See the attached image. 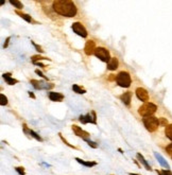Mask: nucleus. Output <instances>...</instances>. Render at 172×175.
I'll list each match as a JSON object with an SVG mask.
<instances>
[{
    "instance_id": "1",
    "label": "nucleus",
    "mask_w": 172,
    "mask_h": 175,
    "mask_svg": "<svg viewBox=\"0 0 172 175\" xmlns=\"http://www.w3.org/2000/svg\"><path fill=\"white\" fill-rule=\"evenodd\" d=\"M53 9L58 14L68 17V18L74 17L77 15V12H78V9L75 7V4L70 0H56V1H53Z\"/></svg>"
},
{
    "instance_id": "2",
    "label": "nucleus",
    "mask_w": 172,
    "mask_h": 175,
    "mask_svg": "<svg viewBox=\"0 0 172 175\" xmlns=\"http://www.w3.org/2000/svg\"><path fill=\"white\" fill-rule=\"evenodd\" d=\"M157 106L153 103H150V102H147L144 105H141L139 109H138V113L141 117L144 118H147V117H151L153 116V114L156 112Z\"/></svg>"
},
{
    "instance_id": "3",
    "label": "nucleus",
    "mask_w": 172,
    "mask_h": 175,
    "mask_svg": "<svg viewBox=\"0 0 172 175\" xmlns=\"http://www.w3.org/2000/svg\"><path fill=\"white\" fill-rule=\"evenodd\" d=\"M116 82L120 87L123 88H128L131 86V77H130L129 72H125V71H121L119 72L118 75L116 77Z\"/></svg>"
},
{
    "instance_id": "4",
    "label": "nucleus",
    "mask_w": 172,
    "mask_h": 175,
    "mask_svg": "<svg viewBox=\"0 0 172 175\" xmlns=\"http://www.w3.org/2000/svg\"><path fill=\"white\" fill-rule=\"evenodd\" d=\"M144 124H145L146 128L148 129L149 132H155L159 125V120L157 119L156 117H147L144 118Z\"/></svg>"
},
{
    "instance_id": "5",
    "label": "nucleus",
    "mask_w": 172,
    "mask_h": 175,
    "mask_svg": "<svg viewBox=\"0 0 172 175\" xmlns=\"http://www.w3.org/2000/svg\"><path fill=\"white\" fill-rule=\"evenodd\" d=\"M95 55H96L98 58H100L102 62L108 63L110 61V52H108V50L105 49V48H102V47L96 48V50H95Z\"/></svg>"
},
{
    "instance_id": "6",
    "label": "nucleus",
    "mask_w": 172,
    "mask_h": 175,
    "mask_svg": "<svg viewBox=\"0 0 172 175\" xmlns=\"http://www.w3.org/2000/svg\"><path fill=\"white\" fill-rule=\"evenodd\" d=\"M31 84L35 89H51V88L54 87L52 83L48 84V83H45L43 81H36V80H31Z\"/></svg>"
},
{
    "instance_id": "7",
    "label": "nucleus",
    "mask_w": 172,
    "mask_h": 175,
    "mask_svg": "<svg viewBox=\"0 0 172 175\" xmlns=\"http://www.w3.org/2000/svg\"><path fill=\"white\" fill-rule=\"evenodd\" d=\"M72 30H73L74 33H77L79 36H82V37H87V31L84 28L81 22H74L72 23Z\"/></svg>"
},
{
    "instance_id": "8",
    "label": "nucleus",
    "mask_w": 172,
    "mask_h": 175,
    "mask_svg": "<svg viewBox=\"0 0 172 175\" xmlns=\"http://www.w3.org/2000/svg\"><path fill=\"white\" fill-rule=\"evenodd\" d=\"M91 115H93V117L90 116V114H87V115H85V116H81L80 118H79V120L81 121L82 123H94V124H96L97 123V121H96V119H97V117H96V113L95 112H91Z\"/></svg>"
},
{
    "instance_id": "9",
    "label": "nucleus",
    "mask_w": 172,
    "mask_h": 175,
    "mask_svg": "<svg viewBox=\"0 0 172 175\" xmlns=\"http://www.w3.org/2000/svg\"><path fill=\"white\" fill-rule=\"evenodd\" d=\"M135 92H136L137 98H138L139 100H141V101L146 102L149 100V93L145 88H142V87H138Z\"/></svg>"
},
{
    "instance_id": "10",
    "label": "nucleus",
    "mask_w": 172,
    "mask_h": 175,
    "mask_svg": "<svg viewBox=\"0 0 172 175\" xmlns=\"http://www.w3.org/2000/svg\"><path fill=\"white\" fill-rule=\"evenodd\" d=\"M72 129H73V132L75 133V135L79 137H81L82 139H87L88 137L90 136L89 133H87L86 131H84V129H82L81 127H79L78 125H72Z\"/></svg>"
},
{
    "instance_id": "11",
    "label": "nucleus",
    "mask_w": 172,
    "mask_h": 175,
    "mask_svg": "<svg viewBox=\"0 0 172 175\" xmlns=\"http://www.w3.org/2000/svg\"><path fill=\"white\" fill-rule=\"evenodd\" d=\"M95 50H96V45H95L94 40H87L84 47V51L86 54L91 55L93 53H95Z\"/></svg>"
},
{
    "instance_id": "12",
    "label": "nucleus",
    "mask_w": 172,
    "mask_h": 175,
    "mask_svg": "<svg viewBox=\"0 0 172 175\" xmlns=\"http://www.w3.org/2000/svg\"><path fill=\"white\" fill-rule=\"evenodd\" d=\"M48 96H49V99H50L51 101L54 102H61L64 99V94L60 92H54V91H50V92L48 93Z\"/></svg>"
},
{
    "instance_id": "13",
    "label": "nucleus",
    "mask_w": 172,
    "mask_h": 175,
    "mask_svg": "<svg viewBox=\"0 0 172 175\" xmlns=\"http://www.w3.org/2000/svg\"><path fill=\"white\" fill-rule=\"evenodd\" d=\"M120 100H121L125 105H130L131 100H132V92L131 91H126L123 94L120 96Z\"/></svg>"
},
{
    "instance_id": "14",
    "label": "nucleus",
    "mask_w": 172,
    "mask_h": 175,
    "mask_svg": "<svg viewBox=\"0 0 172 175\" xmlns=\"http://www.w3.org/2000/svg\"><path fill=\"white\" fill-rule=\"evenodd\" d=\"M118 59L116 57H112L110 58V61L107 63V69L108 70H116L118 68Z\"/></svg>"
},
{
    "instance_id": "15",
    "label": "nucleus",
    "mask_w": 172,
    "mask_h": 175,
    "mask_svg": "<svg viewBox=\"0 0 172 175\" xmlns=\"http://www.w3.org/2000/svg\"><path fill=\"white\" fill-rule=\"evenodd\" d=\"M24 133H27V134H29V135H31L33 138H35L37 141H43V139L40 138V136H38L34 131H32V129H28L27 125L26 124H24Z\"/></svg>"
},
{
    "instance_id": "16",
    "label": "nucleus",
    "mask_w": 172,
    "mask_h": 175,
    "mask_svg": "<svg viewBox=\"0 0 172 175\" xmlns=\"http://www.w3.org/2000/svg\"><path fill=\"white\" fill-rule=\"evenodd\" d=\"M75 160H77L79 163H81L82 166H85V167H87V168L95 167V166L97 164V162H96V161H85V160L81 159V158H78V157L75 158Z\"/></svg>"
},
{
    "instance_id": "17",
    "label": "nucleus",
    "mask_w": 172,
    "mask_h": 175,
    "mask_svg": "<svg viewBox=\"0 0 172 175\" xmlns=\"http://www.w3.org/2000/svg\"><path fill=\"white\" fill-rule=\"evenodd\" d=\"M154 156L156 157V159L158 160V162L163 166L164 168H167V169H169V164H168V162L165 160V158L163 157V156L160 155V154H158V153H154Z\"/></svg>"
},
{
    "instance_id": "18",
    "label": "nucleus",
    "mask_w": 172,
    "mask_h": 175,
    "mask_svg": "<svg viewBox=\"0 0 172 175\" xmlns=\"http://www.w3.org/2000/svg\"><path fill=\"white\" fill-rule=\"evenodd\" d=\"M3 79L5 80V82L8 83L9 85H15L16 83L18 82L17 80H15V79H13L12 77H11V73H4Z\"/></svg>"
},
{
    "instance_id": "19",
    "label": "nucleus",
    "mask_w": 172,
    "mask_h": 175,
    "mask_svg": "<svg viewBox=\"0 0 172 175\" xmlns=\"http://www.w3.org/2000/svg\"><path fill=\"white\" fill-rule=\"evenodd\" d=\"M136 156H137V158H138V160H139V161H140V162L142 163L144 166H145V168L147 169V170H150V171L152 170V169H151V167L149 166V163L147 162V160L145 159V157H144V156L141 155V154H139V153H138Z\"/></svg>"
},
{
    "instance_id": "20",
    "label": "nucleus",
    "mask_w": 172,
    "mask_h": 175,
    "mask_svg": "<svg viewBox=\"0 0 172 175\" xmlns=\"http://www.w3.org/2000/svg\"><path fill=\"white\" fill-rule=\"evenodd\" d=\"M72 90H73L74 92L79 93V94H83V93H85V92H86V90L84 89V88L80 87L79 85H75V84H74V85L72 86Z\"/></svg>"
},
{
    "instance_id": "21",
    "label": "nucleus",
    "mask_w": 172,
    "mask_h": 175,
    "mask_svg": "<svg viewBox=\"0 0 172 175\" xmlns=\"http://www.w3.org/2000/svg\"><path fill=\"white\" fill-rule=\"evenodd\" d=\"M165 134L166 136L168 137L169 139L172 140V124H169L166 126V129H165Z\"/></svg>"
},
{
    "instance_id": "22",
    "label": "nucleus",
    "mask_w": 172,
    "mask_h": 175,
    "mask_svg": "<svg viewBox=\"0 0 172 175\" xmlns=\"http://www.w3.org/2000/svg\"><path fill=\"white\" fill-rule=\"evenodd\" d=\"M10 3L12 4V5H14L15 8H17L18 10H21V9L24 8L22 3H21L20 1H18V0H11V1H10Z\"/></svg>"
},
{
    "instance_id": "23",
    "label": "nucleus",
    "mask_w": 172,
    "mask_h": 175,
    "mask_svg": "<svg viewBox=\"0 0 172 175\" xmlns=\"http://www.w3.org/2000/svg\"><path fill=\"white\" fill-rule=\"evenodd\" d=\"M16 13H17V14H18V15L20 16V17H21V18H24V20H26V21H28V22H32V18H31V16H29L28 15V14H24V13H20V12H16Z\"/></svg>"
},
{
    "instance_id": "24",
    "label": "nucleus",
    "mask_w": 172,
    "mask_h": 175,
    "mask_svg": "<svg viewBox=\"0 0 172 175\" xmlns=\"http://www.w3.org/2000/svg\"><path fill=\"white\" fill-rule=\"evenodd\" d=\"M32 62H33V64L34 63H38V61H42V59H48L47 57H44V56H40V55H33L31 57Z\"/></svg>"
},
{
    "instance_id": "25",
    "label": "nucleus",
    "mask_w": 172,
    "mask_h": 175,
    "mask_svg": "<svg viewBox=\"0 0 172 175\" xmlns=\"http://www.w3.org/2000/svg\"><path fill=\"white\" fill-rule=\"evenodd\" d=\"M0 100H1V102H0V104L2 105H7L8 104V99H7V97L4 96V94H0Z\"/></svg>"
},
{
    "instance_id": "26",
    "label": "nucleus",
    "mask_w": 172,
    "mask_h": 175,
    "mask_svg": "<svg viewBox=\"0 0 172 175\" xmlns=\"http://www.w3.org/2000/svg\"><path fill=\"white\" fill-rule=\"evenodd\" d=\"M85 141L88 143V145L91 147V148H94V149L98 148V144H96V142H94V141H90V140H88V139H85Z\"/></svg>"
},
{
    "instance_id": "27",
    "label": "nucleus",
    "mask_w": 172,
    "mask_h": 175,
    "mask_svg": "<svg viewBox=\"0 0 172 175\" xmlns=\"http://www.w3.org/2000/svg\"><path fill=\"white\" fill-rule=\"evenodd\" d=\"M15 170H16V172H17L18 174H20V175H24V174H26V173H24V168H22V167H17V168H15Z\"/></svg>"
},
{
    "instance_id": "28",
    "label": "nucleus",
    "mask_w": 172,
    "mask_h": 175,
    "mask_svg": "<svg viewBox=\"0 0 172 175\" xmlns=\"http://www.w3.org/2000/svg\"><path fill=\"white\" fill-rule=\"evenodd\" d=\"M59 135H60V137H61V139L63 140V142H64V143L66 144V145H68V147H69V148L75 149V147H73V145H71L70 143H68V142H67V140H65V138H64V137L62 136V134H59Z\"/></svg>"
},
{
    "instance_id": "29",
    "label": "nucleus",
    "mask_w": 172,
    "mask_h": 175,
    "mask_svg": "<svg viewBox=\"0 0 172 175\" xmlns=\"http://www.w3.org/2000/svg\"><path fill=\"white\" fill-rule=\"evenodd\" d=\"M31 44H32V45H33V46H34V47H35L36 51H38L39 53H43L44 50H43V49H42V47H39L38 45H36V44L34 43V42H31Z\"/></svg>"
},
{
    "instance_id": "30",
    "label": "nucleus",
    "mask_w": 172,
    "mask_h": 175,
    "mask_svg": "<svg viewBox=\"0 0 172 175\" xmlns=\"http://www.w3.org/2000/svg\"><path fill=\"white\" fill-rule=\"evenodd\" d=\"M158 175H172V173L169 170H164V171H157Z\"/></svg>"
},
{
    "instance_id": "31",
    "label": "nucleus",
    "mask_w": 172,
    "mask_h": 175,
    "mask_svg": "<svg viewBox=\"0 0 172 175\" xmlns=\"http://www.w3.org/2000/svg\"><path fill=\"white\" fill-rule=\"evenodd\" d=\"M166 151H167V153H168V154L172 155V143H170V144L168 145V147L166 148Z\"/></svg>"
},
{
    "instance_id": "32",
    "label": "nucleus",
    "mask_w": 172,
    "mask_h": 175,
    "mask_svg": "<svg viewBox=\"0 0 172 175\" xmlns=\"http://www.w3.org/2000/svg\"><path fill=\"white\" fill-rule=\"evenodd\" d=\"M35 73H36V74H38L39 77H42V78H44V79H46V80H47V77H46V75H44L43 72H42V71H39L38 69L35 70Z\"/></svg>"
},
{
    "instance_id": "33",
    "label": "nucleus",
    "mask_w": 172,
    "mask_h": 175,
    "mask_svg": "<svg viewBox=\"0 0 172 175\" xmlns=\"http://www.w3.org/2000/svg\"><path fill=\"white\" fill-rule=\"evenodd\" d=\"M159 123H160L161 125H166V124H167V121L165 120V119H160V120H159ZM166 126H167V125H166Z\"/></svg>"
},
{
    "instance_id": "34",
    "label": "nucleus",
    "mask_w": 172,
    "mask_h": 175,
    "mask_svg": "<svg viewBox=\"0 0 172 175\" xmlns=\"http://www.w3.org/2000/svg\"><path fill=\"white\" fill-rule=\"evenodd\" d=\"M10 38H11V37H8V38H7V40H5V43H4V48H7V47H8V45H9V40H10Z\"/></svg>"
},
{
    "instance_id": "35",
    "label": "nucleus",
    "mask_w": 172,
    "mask_h": 175,
    "mask_svg": "<svg viewBox=\"0 0 172 175\" xmlns=\"http://www.w3.org/2000/svg\"><path fill=\"white\" fill-rule=\"evenodd\" d=\"M28 93H29V96H30V97H31V98H33V99H35V94H34V93H33V92H31V91H28Z\"/></svg>"
},
{
    "instance_id": "36",
    "label": "nucleus",
    "mask_w": 172,
    "mask_h": 175,
    "mask_svg": "<svg viewBox=\"0 0 172 175\" xmlns=\"http://www.w3.org/2000/svg\"><path fill=\"white\" fill-rule=\"evenodd\" d=\"M34 65H37V66H39V67H45V65H43L42 63H34Z\"/></svg>"
},
{
    "instance_id": "37",
    "label": "nucleus",
    "mask_w": 172,
    "mask_h": 175,
    "mask_svg": "<svg viewBox=\"0 0 172 175\" xmlns=\"http://www.w3.org/2000/svg\"><path fill=\"white\" fill-rule=\"evenodd\" d=\"M129 175H139V174H136V173H130Z\"/></svg>"
}]
</instances>
